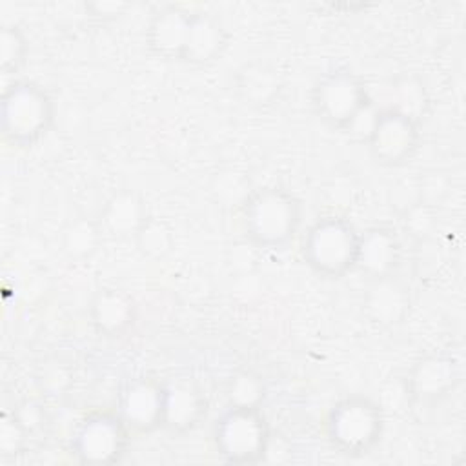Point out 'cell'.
<instances>
[{"label":"cell","mask_w":466,"mask_h":466,"mask_svg":"<svg viewBox=\"0 0 466 466\" xmlns=\"http://www.w3.org/2000/svg\"><path fill=\"white\" fill-rule=\"evenodd\" d=\"M248 238L264 249H282L297 235L302 220L299 198L284 187H260L242 204Z\"/></svg>","instance_id":"1"},{"label":"cell","mask_w":466,"mask_h":466,"mask_svg":"<svg viewBox=\"0 0 466 466\" xmlns=\"http://www.w3.org/2000/svg\"><path fill=\"white\" fill-rule=\"evenodd\" d=\"M359 231L339 215H328L313 222L302 240L304 262L320 277L340 279L355 269Z\"/></svg>","instance_id":"2"},{"label":"cell","mask_w":466,"mask_h":466,"mask_svg":"<svg viewBox=\"0 0 466 466\" xmlns=\"http://www.w3.org/2000/svg\"><path fill=\"white\" fill-rule=\"evenodd\" d=\"M55 104L49 93L29 80H16L2 93V133L15 146L38 142L51 127Z\"/></svg>","instance_id":"3"},{"label":"cell","mask_w":466,"mask_h":466,"mask_svg":"<svg viewBox=\"0 0 466 466\" xmlns=\"http://www.w3.org/2000/svg\"><path fill=\"white\" fill-rule=\"evenodd\" d=\"M384 417L377 402L362 395L339 400L326 417V435L331 446L348 457L370 453L380 441Z\"/></svg>","instance_id":"4"},{"label":"cell","mask_w":466,"mask_h":466,"mask_svg":"<svg viewBox=\"0 0 466 466\" xmlns=\"http://www.w3.org/2000/svg\"><path fill=\"white\" fill-rule=\"evenodd\" d=\"M213 444L222 461L253 464L271 446V430L260 408L229 406L213 424Z\"/></svg>","instance_id":"5"},{"label":"cell","mask_w":466,"mask_h":466,"mask_svg":"<svg viewBox=\"0 0 466 466\" xmlns=\"http://www.w3.org/2000/svg\"><path fill=\"white\" fill-rule=\"evenodd\" d=\"M370 95L362 80L350 69L326 73L313 87V107L333 129L351 131L368 111Z\"/></svg>","instance_id":"6"},{"label":"cell","mask_w":466,"mask_h":466,"mask_svg":"<svg viewBox=\"0 0 466 466\" xmlns=\"http://www.w3.org/2000/svg\"><path fill=\"white\" fill-rule=\"evenodd\" d=\"M419 142V122L399 109H382L370 122L368 149L373 160L382 166L391 167L408 162Z\"/></svg>","instance_id":"7"},{"label":"cell","mask_w":466,"mask_h":466,"mask_svg":"<svg viewBox=\"0 0 466 466\" xmlns=\"http://www.w3.org/2000/svg\"><path fill=\"white\" fill-rule=\"evenodd\" d=\"M129 428L120 415L91 413L76 428L71 450L84 464H113L122 459Z\"/></svg>","instance_id":"8"},{"label":"cell","mask_w":466,"mask_h":466,"mask_svg":"<svg viewBox=\"0 0 466 466\" xmlns=\"http://www.w3.org/2000/svg\"><path fill=\"white\" fill-rule=\"evenodd\" d=\"M462 380V366L451 353H430L419 359L408 373V391L420 404L446 399Z\"/></svg>","instance_id":"9"},{"label":"cell","mask_w":466,"mask_h":466,"mask_svg":"<svg viewBox=\"0 0 466 466\" xmlns=\"http://www.w3.org/2000/svg\"><path fill=\"white\" fill-rule=\"evenodd\" d=\"M162 428L171 433H187L206 417V397L189 377H173L162 382Z\"/></svg>","instance_id":"10"},{"label":"cell","mask_w":466,"mask_h":466,"mask_svg":"<svg viewBox=\"0 0 466 466\" xmlns=\"http://www.w3.org/2000/svg\"><path fill=\"white\" fill-rule=\"evenodd\" d=\"M402 248L397 233L386 226H375L359 235L355 268L370 280L395 275L400 266Z\"/></svg>","instance_id":"11"},{"label":"cell","mask_w":466,"mask_h":466,"mask_svg":"<svg viewBox=\"0 0 466 466\" xmlns=\"http://www.w3.org/2000/svg\"><path fill=\"white\" fill-rule=\"evenodd\" d=\"M411 308L410 288L395 275L370 280L362 297V311L368 320L380 328L400 324Z\"/></svg>","instance_id":"12"},{"label":"cell","mask_w":466,"mask_h":466,"mask_svg":"<svg viewBox=\"0 0 466 466\" xmlns=\"http://www.w3.org/2000/svg\"><path fill=\"white\" fill-rule=\"evenodd\" d=\"M162 382L155 379H135L124 388L118 415L127 428L137 431L162 428Z\"/></svg>","instance_id":"13"},{"label":"cell","mask_w":466,"mask_h":466,"mask_svg":"<svg viewBox=\"0 0 466 466\" xmlns=\"http://www.w3.org/2000/svg\"><path fill=\"white\" fill-rule=\"evenodd\" d=\"M191 11L180 5L160 7L146 29L147 49L162 60H180Z\"/></svg>","instance_id":"14"},{"label":"cell","mask_w":466,"mask_h":466,"mask_svg":"<svg viewBox=\"0 0 466 466\" xmlns=\"http://www.w3.org/2000/svg\"><path fill=\"white\" fill-rule=\"evenodd\" d=\"M89 319L96 333L104 337L126 335L137 319V306L131 295L116 288L98 289L89 304Z\"/></svg>","instance_id":"15"},{"label":"cell","mask_w":466,"mask_h":466,"mask_svg":"<svg viewBox=\"0 0 466 466\" xmlns=\"http://www.w3.org/2000/svg\"><path fill=\"white\" fill-rule=\"evenodd\" d=\"M228 46V33L222 22L209 13H191L180 62L206 66L215 62Z\"/></svg>","instance_id":"16"},{"label":"cell","mask_w":466,"mask_h":466,"mask_svg":"<svg viewBox=\"0 0 466 466\" xmlns=\"http://www.w3.org/2000/svg\"><path fill=\"white\" fill-rule=\"evenodd\" d=\"M147 218L142 198L133 191H120L113 195L100 213L102 231L113 237H135L142 222Z\"/></svg>","instance_id":"17"},{"label":"cell","mask_w":466,"mask_h":466,"mask_svg":"<svg viewBox=\"0 0 466 466\" xmlns=\"http://www.w3.org/2000/svg\"><path fill=\"white\" fill-rule=\"evenodd\" d=\"M235 86L240 98L255 107L271 106L282 89L277 71L260 62L246 64L238 71Z\"/></svg>","instance_id":"18"},{"label":"cell","mask_w":466,"mask_h":466,"mask_svg":"<svg viewBox=\"0 0 466 466\" xmlns=\"http://www.w3.org/2000/svg\"><path fill=\"white\" fill-rule=\"evenodd\" d=\"M102 238V228L96 220L78 217L64 229L62 246L69 257L86 258L89 257Z\"/></svg>","instance_id":"19"},{"label":"cell","mask_w":466,"mask_h":466,"mask_svg":"<svg viewBox=\"0 0 466 466\" xmlns=\"http://www.w3.org/2000/svg\"><path fill=\"white\" fill-rule=\"evenodd\" d=\"M135 242L140 253L147 258H162L166 257L173 248V231L171 228L155 217H149L142 222L138 231L135 233Z\"/></svg>","instance_id":"20"},{"label":"cell","mask_w":466,"mask_h":466,"mask_svg":"<svg viewBox=\"0 0 466 466\" xmlns=\"http://www.w3.org/2000/svg\"><path fill=\"white\" fill-rule=\"evenodd\" d=\"M226 395H228L229 406L260 408L266 397V386L257 373L238 371L229 379Z\"/></svg>","instance_id":"21"},{"label":"cell","mask_w":466,"mask_h":466,"mask_svg":"<svg viewBox=\"0 0 466 466\" xmlns=\"http://www.w3.org/2000/svg\"><path fill=\"white\" fill-rule=\"evenodd\" d=\"M27 38L15 24L4 25L0 35V67L5 75L16 73L27 56Z\"/></svg>","instance_id":"22"},{"label":"cell","mask_w":466,"mask_h":466,"mask_svg":"<svg viewBox=\"0 0 466 466\" xmlns=\"http://www.w3.org/2000/svg\"><path fill=\"white\" fill-rule=\"evenodd\" d=\"M397 100H399L397 106H391L393 109L406 113L417 122L420 120V116L424 115L428 98H426L424 86L417 78L406 76L397 84Z\"/></svg>","instance_id":"23"},{"label":"cell","mask_w":466,"mask_h":466,"mask_svg":"<svg viewBox=\"0 0 466 466\" xmlns=\"http://www.w3.org/2000/svg\"><path fill=\"white\" fill-rule=\"evenodd\" d=\"M29 433L22 428V424L16 420V417L13 413H5L2 417V424H0V451L2 455H15L22 450L25 437Z\"/></svg>","instance_id":"24"},{"label":"cell","mask_w":466,"mask_h":466,"mask_svg":"<svg viewBox=\"0 0 466 466\" xmlns=\"http://www.w3.org/2000/svg\"><path fill=\"white\" fill-rule=\"evenodd\" d=\"M404 228L410 235L417 237L419 240H424L433 229V206H428L424 202L413 204L406 211Z\"/></svg>","instance_id":"25"},{"label":"cell","mask_w":466,"mask_h":466,"mask_svg":"<svg viewBox=\"0 0 466 466\" xmlns=\"http://www.w3.org/2000/svg\"><path fill=\"white\" fill-rule=\"evenodd\" d=\"M27 433L36 431L44 420V410L35 400H24L11 411Z\"/></svg>","instance_id":"26"},{"label":"cell","mask_w":466,"mask_h":466,"mask_svg":"<svg viewBox=\"0 0 466 466\" xmlns=\"http://www.w3.org/2000/svg\"><path fill=\"white\" fill-rule=\"evenodd\" d=\"M126 9H127V4H124V2H89V4H86V13L96 20L118 18L120 15H124Z\"/></svg>","instance_id":"27"},{"label":"cell","mask_w":466,"mask_h":466,"mask_svg":"<svg viewBox=\"0 0 466 466\" xmlns=\"http://www.w3.org/2000/svg\"><path fill=\"white\" fill-rule=\"evenodd\" d=\"M67 379H69V377L66 375L64 370L55 368V370H49V371H47L46 379H42V386H44L47 391H51L53 395H56L58 391H64V390H66V386H62V382H67Z\"/></svg>","instance_id":"28"}]
</instances>
